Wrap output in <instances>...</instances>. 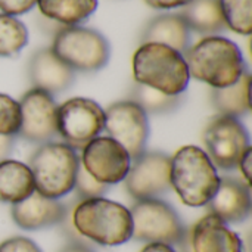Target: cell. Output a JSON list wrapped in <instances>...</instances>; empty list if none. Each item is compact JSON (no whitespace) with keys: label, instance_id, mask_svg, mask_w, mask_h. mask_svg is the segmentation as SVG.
Wrapping results in <instances>:
<instances>
[{"label":"cell","instance_id":"obj_1","mask_svg":"<svg viewBox=\"0 0 252 252\" xmlns=\"http://www.w3.org/2000/svg\"><path fill=\"white\" fill-rule=\"evenodd\" d=\"M189 75L223 89L235 84L247 71L242 52L236 43L226 37L208 35L185 52Z\"/></svg>","mask_w":252,"mask_h":252},{"label":"cell","instance_id":"obj_2","mask_svg":"<svg viewBox=\"0 0 252 252\" xmlns=\"http://www.w3.org/2000/svg\"><path fill=\"white\" fill-rule=\"evenodd\" d=\"M72 224L83 239L103 247H118L133 236L128 208L102 198L80 201L72 211Z\"/></svg>","mask_w":252,"mask_h":252},{"label":"cell","instance_id":"obj_3","mask_svg":"<svg viewBox=\"0 0 252 252\" xmlns=\"http://www.w3.org/2000/svg\"><path fill=\"white\" fill-rule=\"evenodd\" d=\"M170 182L188 207H204L216 195L220 176L207 152L198 146H183L170 158Z\"/></svg>","mask_w":252,"mask_h":252},{"label":"cell","instance_id":"obj_4","mask_svg":"<svg viewBox=\"0 0 252 252\" xmlns=\"http://www.w3.org/2000/svg\"><path fill=\"white\" fill-rule=\"evenodd\" d=\"M133 75L137 84L168 96H180L190 75L180 52L158 43H143L133 56Z\"/></svg>","mask_w":252,"mask_h":252},{"label":"cell","instance_id":"obj_5","mask_svg":"<svg viewBox=\"0 0 252 252\" xmlns=\"http://www.w3.org/2000/svg\"><path fill=\"white\" fill-rule=\"evenodd\" d=\"M28 167L35 192L50 199H61L74 189L80 158L66 143L47 142L32 152Z\"/></svg>","mask_w":252,"mask_h":252},{"label":"cell","instance_id":"obj_6","mask_svg":"<svg viewBox=\"0 0 252 252\" xmlns=\"http://www.w3.org/2000/svg\"><path fill=\"white\" fill-rule=\"evenodd\" d=\"M50 49L72 71L83 72L102 69L111 56L108 40L99 31L80 25L61 27Z\"/></svg>","mask_w":252,"mask_h":252},{"label":"cell","instance_id":"obj_7","mask_svg":"<svg viewBox=\"0 0 252 252\" xmlns=\"http://www.w3.org/2000/svg\"><path fill=\"white\" fill-rule=\"evenodd\" d=\"M128 211L133 223L131 238L136 241L170 247L183 242L186 232L179 214L159 198L136 201Z\"/></svg>","mask_w":252,"mask_h":252},{"label":"cell","instance_id":"obj_8","mask_svg":"<svg viewBox=\"0 0 252 252\" xmlns=\"http://www.w3.org/2000/svg\"><path fill=\"white\" fill-rule=\"evenodd\" d=\"M204 143L211 162L221 170L236 168L245 151L251 148L248 130L241 120L219 114L205 126Z\"/></svg>","mask_w":252,"mask_h":252},{"label":"cell","instance_id":"obj_9","mask_svg":"<svg viewBox=\"0 0 252 252\" xmlns=\"http://www.w3.org/2000/svg\"><path fill=\"white\" fill-rule=\"evenodd\" d=\"M105 111L87 97H72L58 105V134L74 151L83 149L103 131Z\"/></svg>","mask_w":252,"mask_h":252},{"label":"cell","instance_id":"obj_10","mask_svg":"<svg viewBox=\"0 0 252 252\" xmlns=\"http://www.w3.org/2000/svg\"><path fill=\"white\" fill-rule=\"evenodd\" d=\"M103 130L136 158L145 152L149 139L148 114L133 100H120L105 109Z\"/></svg>","mask_w":252,"mask_h":252},{"label":"cell","instance_id":"obj_11","mask_svg":"<svg viewBox=\"0 0 252 252\" xmlns=\"http://www.w3.org/2000/svg\"><path fill=\"white\" fill-rule=\"evenodd\" d=\"M171 159L164 152H143L131 159L124 179L126 189L136 201L158 199L171 189Z\"/></svg>","mask_w":252,"mask_h":252},{"label":"cell","instance_id":"obj_12","mask_svg":"<svg viewBox=\"0 0 252 252\" xmlns=\"http://www.w3.org/2000/svg\"><path fill=\"white\" fill-rule=\"evenodd\" d=\"M19 103V137L31 143H47L58 134V105L52 94L40 90H28Z\"/></svg>","mask_w":252,"mask_h":252},{"label":"cell","instance_id":"obj_13","mask_svg":"<svg viewBox=\"0 0 252 252\" xmlns=\"http://www.w3.org/2000/svg\"><path fill=\"white\" fill-rule=\"evenodd\" d=\"M81 165L102 185H117L128 173L131 158L109 136H97L81 149Z\"/></svg>","mask_w":252,"mask_h":252},{"label":"cell","instance_id":"obj_14","mask_svg":"<svg viewBox=\"0 0 252 252\" xmlns=\"http://www.w3.org/2000/svg\"><path fill=\"white\" fill-rule=\"evenodd\" d=\"M207 205L210 214L226 224L242 223L251 214V186L233 177H220L219 189Z\"/></svg>","mask_w":252,"mask_h":252},{"label":"cell","instance_id":"obj_15","mask_svg":"<svg viewBox=\"0 0 252 252\" xmlns=\"http://www.w3.org/2000/svg\"><path fill=\"white\" fill-rule=\"evenodd\" d=\"M28 77L34 89L49 94L66 90L75 80V72L63 63L50 47L37 50L28 63Z\"/></svg>","mask_w":252,"mask_h":252},{"label":"cell","instance_id":"obj_16","mask_svg":"<svg viewBox=\"0 0 252 252\" xmlns=\"http://www.w3.org/2000/svg\"><path fill=\"white\" fill-rule=\"evenodd\" d=\"M12 219L24 230H38L58 226L65 214V204L32 192L24 201L12 205Z\"/></svg>","mask_w":252,"mask_h":252},{"label":"cell","instance_id":"obj_17","mask_svg":"<svg viewBox=\"0 0 252 252\" xmlns=\"http://www.w3.org/2000/svg\"><path fill=\"white\" fill-rule=\"evenodd\" d=\"M192 252H244L242 239L214 214L204 216L190 233Z\"/></svg>","mask_w":252,"mask_h":252},{"label":"cell","instance_id":"obj_18","mask_svg":"<svg viewBox=\"0 0 252 252\" xmlns=\"http://www.w3.org/2000/svg\"><path fill=\"white\" fill-rule=\"evenodd\" d=\"M189 27L179 13H162L152 18L143 30V43H158L177 52H186L189 47Z\"/></svg>","mask_w":252,"mask_h":252},{"label":"cell","instance_id":"obj_19","mask_svg":"<svg viewBox=\"0 0 252 252\" xmlns=\"http://www.w3.org/2000/svg\"><path fill=\"white\" fill-rule=\"evenodd\" d=\"M34 190V179L27 164L15 159L0 161V202L18 204Z\"/></svg>","mask_w":252,"mask_h":252},{"label":"cell","instance_id":"obj_20","mask_svg":"<svg viewBox=\"0 0 252 252\" xmlns=\"http://www.w3.org/2000/svg\"><path fill=\"white\" fill-rule=\"evenodd\" d=\"M251 74L248 71L232 86L211 90V103L219 115L241 118L251 109L250 102Z\"/></svg>","mask_w":252,"mask_h":252},{"label":"cell","instance_id":"obj_21","mask_svg":"<svg viewBox=\"0 0 252 252\" xmlns=\"http://www.w3.org/2000/svg\"><path fill=\"white\" fill-rule=\"evenodd\" d=\"M189 30L214 35L226 28L219 0H190L179 13Z\"/></svg>","mask_w":252,"mask_h":252},{"label":"cell","instance_id":"obj_22","mask_svg":"<svg viewBox=\"0 0 252 252\" xmlns=\"http://www.w3.org/2000/svg\"><path fill=\"white\" fill-rule=\"evenodd\" d=\"M38 9L43 16L71 27L87 19L97 7V0H38Z\"/></svg>","mask_w":252,"mask_h":252},{"label":"cell","instance_id":"obj_23","mask_svg":"<svg viewBox=\"0 0 252 252\" xmlns=\"http://www.w3.org/2000/svg\"><path fill=\"white\" fill-rule=\"evenodd\" d=\"M130 100L136 102L146 114H170L182 105V94L168 96L155 89L136 84Z\"/></svg>","mask_w":252,"mask_h":252},{"label":"cell","instance_id":"obj_24","mask_svg":"<svg viewBox=\"0 0 252 252\" xmlns=\"http://www.w3.org/2000/svg\"><path fill=\"white\" fill-rule=\"evenodd\" d=\"M27 43V27L15 16L0 13V56H15L25 47Z\"/></svg>","mask_w":252,"mask_h":252},{"label":"cell","instance_id":"obj_25","mask_svg":"<svg viewBox=\"0 0 252 252\" xmlns=\"http://www.w3.org/2000/svg\"><path fill=\"white\" fill-rule=\"evenodd\" d=\"M226 27L232 31L250 35L252 32V0H219Z\"/></svg>","mask_w":252,"mask_h":252},{"label":"cell","instance_id":"obj_26","mask_svg":"<svg viewBox=\"0 0 252 252\" xmlns=\"http://www.w3.org/2000/svg\"><path fill=\"white\" fill-rule=\"evenodd\" d=\"M21 124L19 103L10 96L0 93V134L16 136Z\"/></svg>","mask_w":252,"mask_h":252},{"label":"cell","instance_id":"obj_27","mask_svg":"<svg viewBox=\"0 0 252 252\" xmlns=\"http://www.w3.org/2000/svg\"><path fill=\"white\" fill-rule=\"evenodd\" d=\"M72 190H75V196L80 201H83V199H92V198H102L108 192V186L99 183L94 177H92L80 162Z\"/></svg>","mask_w":252,"mask_h":252},{"label":"cell","instance_id":"obj_28","mask_svg":"<svg viewBox=\"0 0 252 252\" xmlns=\"http://www.w3.org/2000/svg\"><path fill=\"white\" fill-rule=\"evenodd\" d=\"M0 252H41V250L31 239L15 236L0 244Z\"/></svg>","mask_w":252,"mask_h":252},{"label":"cell","instance_id":"obj_29","mask_svg":"<svg viewBox=\"0 0 252 252\" xmlns=\"http://www.w3.org/2000/svg\"><path fill=\"white\" fill-rule=\"evenodd\" d=\"M38 0H0V10L6 15H22L34 7Z\"/></svg>","mask_w":252,"mask_h":252},{"label":"cell","instance_id":"obj_30","mask_svg":"<svg viewBox=\"0 0 252 252\" xmlns=\"http://www.w3.org/2000/svg\"><path fill=\"white\" fill-rule=\"evenodd\" d=\"M251 159L252 148H248V149L245 151V154L242 155L239 164H238V167H239V170H241V173H242V176H244V180H245V183H247L248 186H251Z\"/></svg>","mask_w":252,"mask_h":252},{"label":"cell","instance_id":"obj_31","mask_svg":"<svg viewBox=\"0 0 252 252\" xmlns=\"http://www.w3.org/2000/svg\"><path fill=\"white\" fill-rule=\"evenodd\" d=\"M145 1L155 9H174V7H183L190 0H145Z\"/></svg>","mask_w":252,"mask_h":252},{"label":"cell","instance_id":"obj_32","mask_svg":"<svg viewBox=\"0 0 252 252\" xmlns=\"http://www.w3.org/2000/svg\"><path fill=\"white\" fill-rule=\"evenodd\" d=\"M13 145H15V136L0 134V161L7 159V157L13 149Z\"/></svg>","mask_w":252,"mask_h":252},{"label":"cell","instance_id":"obj_33","mask_svg":"<svg viewBox=\"0 0 252 252\" xmlns=\"http://www.w3.org/2000/svg\"><path fill=\"white\" fill-rule=\"evenodd\" d=\"M61 252H94L93 250H90L86 244L83 242H71L68 244L65 248H62Z\"/></svg>","mask_w":252,"mask_h":252},{"label":"cell","instance_id":"obj_34","mask_svg":"<svg viewBox=\"0 0 252 252\" xmlns=\"http://www.w3.org/2000/svg\"><path fill=\"white\" fill-rule=\"evenodd\" d=\"M140 252H176L170 245L165 244H148Z\"/></svg>","mask_w":252,"mask_h":252}]
</instances>
